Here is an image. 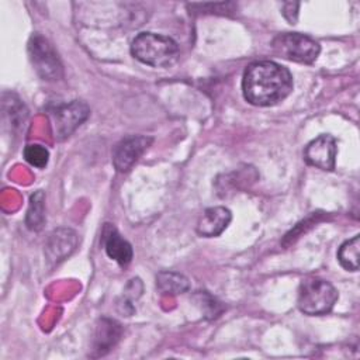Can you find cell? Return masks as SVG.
I'll list each match as a JSON object with an SVG mask.
<instances>
[{
  "mask_svg": "<svg viewBox=\"0 0 360 360\" xmlns=\"http://www.w3.org/2000/svg\"><path fill=\"white\" fill-rule=\"evenodd\" d=\"M292 90L290 70L273 60H257L246 66L242 77V93L249 104L276 105Z\"/></svg>",
  "mask_w": 360,
  "mask_h": 360,
  "instance_id": "6da1fadb",
  "label": "cell"
},
{
  "mask_svg": "<svg viewBox=\"0 0 360 360\" xmlns=\"http://www.w3.org/2000/svg\"><path fill=\"white\" fill-rule=\"evenodd\" d=\"M131 53L143 65L152 68H169L179 58L177 42L166 35L155 32H141L131 44Z\"/></svg>",
  "mask_w": 360,
  "mask_h": 360,
  "instance_id": "7a4b0ae2",
  "label": "cell"
},
{
  "mask_svg": "<svg viewBox=\"0 0 360 360\" xmlns=\"http://www.w3.org/2000/svg\"><path fill=\"white\" fill-rule=\"evenodd\" d=\"M338 298V290L329 281L308 277L300 284L297 305L298 309L305 315H325L332 311Z\"/></svg>",
  "mask_w": 360,
  "mask_h": 360,
  "instance_id": "3957f363",
  "label": "cell"
},
{
  "mask_svg": "<svg viewBox=\"0 0 360 360\" xmlns=\"http://www.w3.org/2000/svg\"><path fill=\"white\" fill-rule=\"evenodd\" d=\"M273 52L284 59L309 65L316 60L321 46L311 37L300 32L278 34L271 41Z\"/></svg>",
  "mask_w": 360,
  "mask_h": 360,
  "instance_id": "277c9868",
  "label": "cell"
},
{
  "mask_svg": "<svg viewBox=\"0 0 360 360\" xmlns=\"http://www.w3.org/2000/svg\"><path fill=\"white\" fill-rule=\"evenodd\" d=\"M28 55L34 69L44 80H59L62 77L63 68L60 59L49 41L41 34L31 35Z\"/></svg>",
  "mask_w": 360,
  "mask_h": 360,
  "instance_id": "5b68a950",
  "label": "cell"
},
{
  "mask_svg": "<svg viewBox=\"0 0 360 360\" xmlns=\"http://www.w3.org/2000/svg\"><path fill=\"white\" fill-rule=\"evenodd\" d=\"M152 138L145 135H131L117 143L112 152V165L117 172H128L152 145Z\"/></svg>",
  "mask_w": 360,
  "mask_h": 360,
  "instance_id": "8992f818",
  "label": "cell"
},
{
  "mask_svg": "<svg viewBox=\"0 0 360 360\" xmlns=\"http://www.w3.org/2000/svg\"><path fill=\"white\" fill-rule=\"evenodd\" d=\"M90 114L87 104L83 101L75 100L69 104H63L56 107L52 111L55 136L58 139L68 138Z\"/></svg>",
  "mask_w": 360,
  "mask_h": 360,
  "instance_id": "52a82bcc",
  "label": "cell"
},
{
  "mask_svg": "<svg viewBox=\"0 0 360 360\" xmlns=\"http://www.w3.org/2000/svg\"><path fill=\"white\" fill-rule=\"evenodd\" d=\"M338 153L336 139L332 135H319L312 139L304 149V159L308 165L318 167L325 172H332L335 169Z\"/></svg>",
  "mask_w": 360,
  "mask_h": 360,
  "instance_id": "ba28073f",
  "label": "cell"
},
{
  "mask_svg": "<svg viewBox=\"0 0 360 360\" xmlns=\"http://www.w3.org/2000/svg\"><path fill=\"white\" fill-rule=\"evenodd\" d=\"M77 246V235L75 231L69 228H58L55 229L45 245V255L48 262L52 264H58L65 260L68 256L73 253Z\"/></svg>",
  "mask_w": 360,
  "mask_h": 360,
  "instance_id": "9c48e42d",
  "label": "cell"
},
{
  "mask_svg": "<svg viewBox=\"0 0 360 360\" xmlns=\"http://www.w3.org/2000/svg\"><path fill=\"white\" fill-rule=\"evenodd\" d=\"M232 214L225 207L207 208L198 218L195 231L200 236L214 238L221 235L229 225Z\"/></svg>",
  "mask_w": 360,
  "mask_h": 360,
  "instance_id": "30bf717a",
  "label": "cell"
},
{
  "mask_svg": "<svg viewBox=\"0 0 360 360\" xmlns=\"http://www.w3.org/2000/svg\"><path fill=\"white\" fill-rule=\"evenodd\" d=\"M103 245L107 256L115 260L120 266H127L131 263L134 252L131 243L124 239L120 232L111 224H105L103 229Z\"/></svg>",
  "mask_w": 360,
  "mask_h": 360,
  "instance_id": "8fae6325",
  "label": "cell"
},
{
  "mask_svg": "<svg viewBox=\"0 0 360 360\" xmlns=\"http://www.w3.org/2000/svg\"><path fill=\"white\" fill-rule=\"evenodd\" d=\"M121 328L115 321L111 319H100L96 330L94 339V350H97V356L105 354L120 339Z\"/></svg>",
  "mask_w": 360,
  "mask_h": 360,
  "instance_id": "7c38bea8",
  "label": "cell"
},
{
  "mask_svg": "<svg viewBox=\"0 0 360 360\" xmlns=\"http://www.w3.org/2000/svg\"><path fill=\"white\" fill-rule=\"evenodd\" d=\"M156 287L163 294H180L190 288L188 278L176 271H160L156 276Z\"/></svg>",
  "mask_w": 360,
  "mask_h": 360,
  "instance_id": "4fadbf2b",
  "label": "cell"
},
{
  "mask_svg": "<svg viewBox=\"0 0 360 360\" xmlns=\"http://www.w3.org/2000/svg\"><path fill=\"white\" fill-rule=\"evenodd\" d=\"M45 222V194L42 190L35 191L30 197L25 224L32 231H39Z\"/></svg>",
  "mask_w": 360,
  "mask_h": 360,
  "instance_id": "5bb4252c",
  "label": "cell"
},
{
  "mask_svg": "<svg viewBox=\"0 0 360 360\" xmlns=\"http://www.w3.org/2000/svg\"><path fill=\"white\" fill-rule=\"evenodd\" d=\"M359 252H360V236L354 235L352 239L343 242L338 250V260L340 266L349 271L359 270Z\"/></svg>",
  "mask_w": 360,
  "mask_h": 360,
  "instance_id": "9a60e30c",
  "label": "cell"
},
{
  "mask_svg": "<svg viewBox=\"0 0 360 360\" xmlns=\"http://www.w3.org/2000/svg\"><path fill=\"white\" fill-rule=\"evenodd\" d=\"M24 159L38 167V169H44L46 165H48V160H49V152L45 146L39 145V143H30L24 148Z\"/></svg>",
  "mask_w": 360,
  "mask_h": 360,
  "instance_id": "2e32d148",
  "label": "cell"
},
{
  "mask_svg": "<svg viewBox=\"0 0 360 360\" xmlns=\"http://www.w3.org/2000/svg\"><path fill=\"white\" fill-rule=\"evenodd\" d=\"M298 8H300V3H285L283 6V15L290 21V24H295L297 17H298Z\"/></svg>",
  "mask_w": 360,
  "mask_h": 360,
  "instance_id": "e0dca14e",
  "label": "cell"
}]
</instances>
